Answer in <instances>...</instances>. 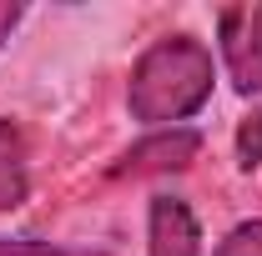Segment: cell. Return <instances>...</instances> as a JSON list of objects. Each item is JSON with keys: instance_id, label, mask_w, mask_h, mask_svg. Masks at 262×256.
I'll return each mask as SVG.
<instances>
[{"instance_id": "cell-1", "label": "cell", "mask_w": 262, "mask_h": 256, "mask_svg": "<svg viewBox=\"0 0 262 256\" xmlns=\"http://www.w3.org/2000/svg\"><path fill=\"white\" fill-rule=\"evenodd\" d=\"M212 81H217L212 50L202 40H192V35H166L131 65L126 106L141 126L171 131V121H187V116H196L207 106Z\"/></svg>"}, {"instance_id": "cell-2", "label": "cell", "mask_w": 262, "mask_h": 256, "mask_svg": "<svg viewBox=\"0 0 262 256\" xmlns=\"http://www.w3.org/2000/svg\"><path fill=\"white\" fill-rule=\"evenodd\" d=\"M222 56L242 96L262 91V5H242L222 15Z\"/></svg>"}, {"instance_id": "cell-3", "label": "cell", "mask_w": 262, "mask_h": 256, "mask_svg": "<svg viewBox=\"0 0 262 256\" xmlns=\"http://www.w3.org/2000/svg\"><path fill=\"white\" fill-rule=\"evenodd\" d=\"M196 151H202V136L187 131V126L151 131L146 141H136L126 156L111 166V176H162V171H187Z\"/></svg>"}, {"instance_id": "cell-4", "label": "cell", "mask_w": 262, "mask_h": 256, "mask_svg": "<svg viewBox=\"0 0 262 256\" xmlns=\"http://www.w3.org/2000/svg\"><path fill=\"white\" fill-rule=\"evenodd\" d=\"M146 246L151 256H202V226L182 196H151Z\"/></svg>"}, {"instance_id": "cell-5", "label": "cell", "mask_w": 262, "mask_h": 256, "mask_svg": "<svg viewBox=\"0 0 262 256\" xmlns=\"http://www.w3.org/2000/svg\"><path fill=\"white\" fill-rule=\"evenodd\" d=\"M31 196V166H26V136L15 121L0 116V211H15Z\"/></svg>"}, {"instance_id": "cell-6", "label": "cell", "mask_w": 262, "mask_h": 256, "mask_svg": "<svg viewBox=\"0 0 262 256\" xmlns=\"http://www.w3.org/2000/svg\"><path fill=\"white\" fill-rule=\"evenodd\" d=\"M212 256H262V221H242L217 241Z\"/></svg>"}, {"instance_id": "cell-7", "label": "cell", "mask_w": 262, "mask_h": 256, "mask_svg": "<svg viewBox=\"0 0 262 256\" xmlns=\"http://www.w3.org/2000/svg\"><path fill=\"white\" fill-rule=\"evenodd\" d=\"M237 166H242V171H257L262 166V111H252V116L237 126Z\"/></svg>"}, {"instance_id": "cell-8", "label": "cell", "mask_w": 262, "mask_h": 256, "mask_svg": "<svg viewBox=\"0 0 262 256\" xmlns=\"http://www.w3.org/2000/svg\"><path fill=\"white\" fill-rule=\"evenodd\" d=\"M0 256H101V251H61L35 236H0Z\"/></svg>"}, {"instance_id": "cell-9", "label": "cell", "mask_w": 262, "mask_h": 256, "mask_svg": "<svg viewBox=\"0 0 262 256\" xmlns=\"http://www.w3.org/2000/svg\"><path fill=\"white\" fill-rule=\"evenodd\" d=\"M20 15H26L20 5H5V0H0V45H5V35L20 25Z\"/></svg>"}]
</instances>
